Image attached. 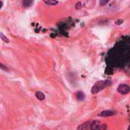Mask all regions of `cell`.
Wrapping results in <instances>:
<instances>
[{
	"label": "cell",
	"instance_id": "5",
	"mask_svg": "<svg viewBox=\"0 0 130 130\" xmlns=\"http://www.w3.org/2000/svg\"><path fill=\"white\" fill-rule=\"evenodd\" d=\"M76 98L78 101H83L84 98H85V94L82 91H78L76 93Z\"/></svg>",
	"mask_w": 130,
	"mask_h": 130
},
{
	"label": "cell",
	"instance_id": "8",
	"mask_svg": "<svg viewBox=\"0 0 130 130\" xmlns=\"http://www.w3.org/2000/svg\"><path fill=\"white\" fill-rule=\"evenodd\" d=\"M0 36H1V38H2V40L3 41H5V42H6V43H9V40L8 39V37H5L4 34H3L2 33H0Z\"/></svg>",
	"mask_w": 130,
	"mask_h": 130
},
{
	"label": "cell",
	"instance_id": "11",
	"mask_svg": "<svg viewBox=\"0 0 130 130\" xmlns=\"http://www.w3.org/2000/svg\"><path fill=\"white\" fill-rule=\"evenodd\" d=\"M118 21H117V22H116L117 24H122V23L123 22V20H118Z\"/></svg>",
	"mask_w": 130,
	"mask_h": 130
},
{
	"label": "cell",
	"instance_id": "1",
	"mask_svg": "<svg viewBox=\"0 0 130 130\" xmlns=\"http://www.w3.org/2000/svg\"><path fill=\"white\" fill-rule=\"evenodd\" d=\"M110 81H99L96 82L91 88V94H96L110 85Z\"/></svg>",
	"mask_w": 130,
	"mask_h": 130
},
{
	"label": "cell",
	"instance_id": "6",
	"mask_svg": "<svg viewBox=\"0 0 130 130\" xmlns=\"http://www.w3.org/2000/svg\"><path fill=\"white\" fill-rule=\"evenodd\" d=\"M43 1L46 5H55L58 4L57 0H43Z\"/></svg>",
	"mask_w": 130,
	"mask_h": 130
},
{
	"label": "cell",
	"instance_id": "7",
	"mask_svg": "<svg viewBox=\"0 0 130 130\" xmlns=\"http://www.w3.org/2000/svg\"><path fill=\"white\" fill-rule=\"evenodd\" d=\"M33 4V0H24L23 1V5L26 8L30 7Z\"/></svg>",
	"mask_w": 130,
	"mask_h": 130
},
{
	"label": "cell",
	"instance_id": "2",
	"mask_svg": "<svg viewBox=\"0 0 130 130\" xmlns=\"http://www.w3.org/2000/svg\"><path fill=\"white\" fill-rule=\"evenodd\" d=\"M118 91L122 94H126L130 91V86L126 84H121L118 87Z\"/></svg>",
	"mask_w": 130,
	"mask_h": 130
},
{
	"label": "cell",
	"instance_id": "4",
	"mask_svg": "<svg viewBox=\"0 0 130 130\" xmlns=\"http://www.w3.org/2000/svg\"><path fill=\"white\" fill-rule=\"evenodd\" d=\"M35 96L39 101H44L45 100V94L41 91H37L35 93Z\"/></svg>",
	"mask_w": 130,
	"mask_h": 130
},
{
	"label": "cell",
	"instance_id": "9",
	"mask_svg": "<svg viewBox=\"0 0 130 130\" xmlns=\"http://www.w3.org/2000/svg\"><path fill=\"white\" fill-rule=\"evenodd\" d=\"M109 1L110 0H100V4H101V5H107L108 2H109Z\"/></svg>",
	"mask_w": 130,
	"mask_h": 130
},
{
	"label": "cell",
	"instance_id": "3",
	"mask_svg": "<svg viewBox=\"0 0 130 130\" xmlns=\"http://www.w3.org/2000/svg\"><path fill=\"white\" fill-rule=\"evenodd\" d=\"M117 113V111L115 110H104V111H102L99 115L101 117H112V116H114L116 115Z\"/></svg>",
	"mask_w": 130,
	"mask_h": 130
},
{
	"label": "cell",
	"instance_id": "10",
	"mask_svg": "<svg viewBox=\"0 0 130 130\" xmlns=\"http://www.w3.org/2000/svg\"><path fill=\"white\" fill-rule=\"evenodd\" d=\"M1 68H2V70H4V71H7V72L8 71V68H7V67H5V66H4V65H3L2 63H1Z\"/></svg>",
	"mask_w": 130,
	"mask_h": 130
}]
</instances>
